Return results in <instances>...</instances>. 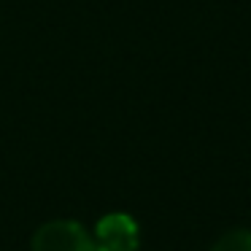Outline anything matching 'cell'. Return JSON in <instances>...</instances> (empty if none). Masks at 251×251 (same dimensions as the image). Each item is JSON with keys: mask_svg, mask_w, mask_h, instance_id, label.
Returning <instances> with one entry per match:
<instances>
[{"mask_svg": "<svg viewBox=\"0 0 251 251\" xmlns=\"http://www.w3.org/2000/svg\"><path fill=\"white\" fill-rule=\"evenodd\" d=\"M33 251H98L87 227L73 219L46 222L33 235Z\"/></svg>", "mask_w": 251, "mask_h": 251, "instance_id": "obj_1", "label": "cell"}, {"mask_svg": "<svg viewBox=\"0 0 251 251\" xmlns=\"http://www.w3.org/2000/svg\"><path fill=\"white\" fill-rule=\"evenodd\" d=\"M95 249L98 251H138L141 229L130 213H105L95 227Z\"/></svg>", "mask_w": 251, "mask_h": 251, "instance_id": "obj_2", "label": "cell"}, {"mask_svg": "<svg viewBox=\"0 0 251 251\" xmlns=\"http://www.w3.org/2000/svg\"><path fill=\"white\" fill-rule=\"evenodd\" d=\"M211 251H251V229H229Z\"/></svg>", "mask_w": 251, "mask_h": 251, "instance_id": "obj_3", "label": "cell"}]
</instances>
